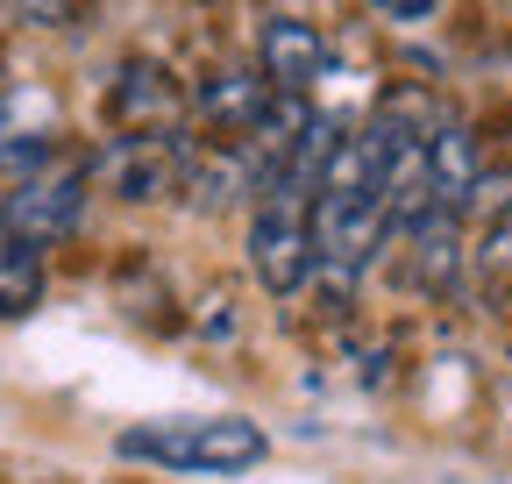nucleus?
Wrapping results in <instances>:
<instances>
[{"label": "nucleus", "mask_w": 512, "mask_h": 484, "mask_svg": "<svg viewBox=\"0 0 512 484\" xmlns=\"http://www.w3.org/2000/svg\"><path fill=\"white\" fill-rule=\"evenodd\" d=\"M43 292V250L8 235V250H0V314H29Z\"/></svg>", "instance_id": "obj_10"}, {"label": "nucleus", "mask_w": 512, "mask_h": 484, "mask_svg": "<svg viewBox=\"0 0 512 484\" xmlns=\"http://www.w3.org/2000/svg\"><path fill=\"white\" fill-rule=\"evenodd\" d=\"M178 107H185V93L171 86L164 65H128L121 86H114V114L128 121V129H171Z\"/></svg>", "instance_id": "obj_8"}, {"label": "nucleus", "mask_w": 512, "mask_h": 484, "mask_svg": "<svg viewBox=\"0 0 512 484\" xmlns=\"http://www.w3.org/2000/svg\"><path fill=\"white\" fill-rule=\"evenodd\" d=\"M0 250H8V214H0Z\"/></svg>", "instance_id": "obj_12"}, {"label": "nucleus", "mask_w": 512, "mask_h": 484, "mask_svg": "<svg viewBox=\"0 0 512 484\" xmlns=\"http://www.w3.org/2000/svg\"><path fill=\"white\" fill-rule=\"evenodd\" d=\"M256 57H264V79L278 93H306L320 72H328V36H320L306 15H271L264 36H256Z\"/></svg>", "instance_id": "obj_6"}, {"label": "nucleus", "mask_w": 512, "mask_h": 484, "mask_svg": "<svg viewBox=\"0 0 512 484\" xmlns=\"http://www.w3.org/2000/svg\"><path fill=\"white\" fill-rule=\"evenodd\" d=\"M484 178V157H477V136L463 129V121H441V129H427V186H434V207H470Z\"/></svg>", "instance_id": "obj_7"}, {"label": "nucleus", "mask_w": 512, "mask_h": 484, "mask_svg": "<svg viewBox=\"0 0 512 484\" xmlns=\"http://www.w3.org/2000/svg\"><path fill=\"white\" fill-rule=\"evenodd\" d=\"M249 271L278 299H292L313 278V221L299 193H264V207L249 214Z\"/></svg>", "instance_id": "obj_4"}, {"label": "nucleus", "mask_w": 512, "mask_h": 484, "mask_svg": "<svg viewBox=\"0 0 512 484\" xmlns=\"http://www.w3.org/2000/svg\"><path fill=\"white\" fill-rule=\"evenodd\" d=\"M93 193V164H43L29 178H15V193H0V214H8V235L29 242V250H50L79 228Z\"/></svg>", "instance_id": "obj_3"}, {"label": "nucleus", "mask_w": 512, "mask_h": 484, "mask_svg": "<svg viewBox=\"0 0 512 484\" xmlns=\"http://www.w3.org/2000/svg\"><path fill=\"white\" fill-rule=\"evenodd\" d=\"M271 79H256V72H221V79H207L200 86V114L214 121V129H235V136H249L256 121H264V107H271Z\"/></svg>", "instance_id": "obj_9"}, {"label": "nucleus", "mask_w": 512, "mask_h": 484, "mask_svg": "<svg viewBox=\"0 0 512 484\" xmlns=\"http://www.w3.org/2000/svg\"><path fill=\"white\" fill-rule=\"evenodd\" d=\"M370 8H377L384 22H399V29H413V22H434V15H441V0H370Z\"/></svg>", "instance_id": "obj_11"}, {"label": "nucleus", "mask_w": 512, "mask_h": 484, "mask_svg": "<svg viewBox=\"0 0 512 484\" xmlns=\"http://www.w3.org/2000/svg\"><path fill=\"white\" fill-rule=\"evenodd\" d=\"M306 221H313V271H328L335 285H356L370 271V257L384 250V235H392L377 186H342V178L313 186Z\"/></svg>", "instance_id": "obj_2"}, {"label": "nucleus", "mask_w": 512, "mask_h": 484, "mask_svg": "<svg viewBox=\"0 0 512 484\" xmlns=\"http://www.w3.org/2000/svg\"><path fill=\"white\" fill-rule=\"evenodd\" d=\"M178 171H185V143L171 129H128L93 164V178H100L107 193H121V200H164L178 186Z\"/></svg>", "instance_id": "obj_5"}, {"label": "nucleus", "mask_w": 512, "mask_h": 484, "mask_svg": "<svg viewBox=\"0 0 512 484\" xmlns=\"http://www.w3.org/2000/svg\"><path fill=\"white\" fill-rule=\"evenodd\" d=\"M128 463H157V470H192V477H235L249 463L271 456V435L256 420H143L114 442Z\"/></svg>", "instance_id": "obj_1"}]
</instances>
